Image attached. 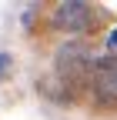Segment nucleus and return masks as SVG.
Instances as JSON below:
<instances>
[{
  "label": "nucleus",
  "instance_id": "nucleus-1",
  "mask_svg": "<svg viewBox=\"0 0 117 120\" xmlns=\"http://www.w3.org/2000/svg\"><path fill=\"white\" fill-rule=\"evenodd\" d=\"M90 90L100 103H117V53L97 57L90 67Z\"/></svg>",
  "mask_w": 117,
  "mask_h": 120
},
{
  "label": "nucleus",
  "instance_id": "nucleus-2",
  "mask_svg": "<svg viewBox=\"0 0 117 120\" xmlns=\"http://www.w3.org/2000/svg\"><path fill=\"white\" fill-rule=\"evenodd\" d=\"M90 67H94V57L84 43H67V47L57 50V70L64 73L67 80H80V77H90Z\"/></svg>",
  "mask_w": 117,
  "mask_h": 120
},
{
  "label": "nucleus",
  "instance_id": "nucleus-3",
  "mask_svg": "<svg viewBox=\"0 0 117 120\" xmlns=\"http://www.w3.org/2000/svg\"><path fill=\"white\" fill-rule=\"evenodd\" d=\"M54 23L60 27V30H70V34H84V30L94 23V10L87 7V4L67 0V4H60V7H57V13H54Z\"/></svg>",
  "mask_w": 117,
  "mask_h": 120
},
{
  "label": "nucleus",
  "instance_id": "nucleus-4",
  "mask_svg": "<svg viewBox=\"0 0 117 120\" xmlns=\"http://www.w3.org/2000/svg\"><path fill=\"white\" fill-rule=\"evenodd\" d=\"M7 67H10V57H0V77L7 73Z\"/></svg>",
  "mask_w": 117,
  "mask_h": 120
},
{
  "label": "nucleus",
  "instance_id": "nucleus-5",
  "mask_svg": "<svg viewBox=\"0 0 117 120\" xmlns=\"http://www.w3.org/2000/svg\"><path fill=\"white\" fill-rule=\"evenodd\" d=\"M110 47H117V30H114V34H110Z\"/></svg>",
  "mask_w": 117,
  "mask_h": 120
}]
</instances>
